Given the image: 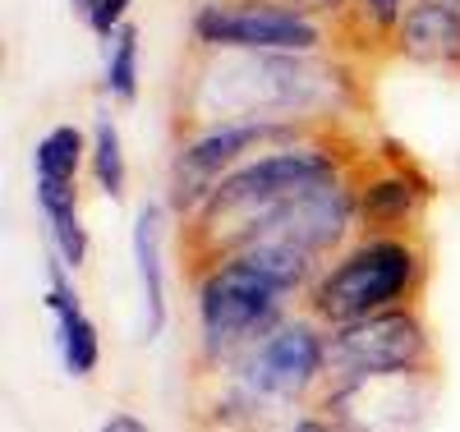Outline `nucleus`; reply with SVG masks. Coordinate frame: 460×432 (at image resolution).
I'll return each mask as SVG.
<instances>
[{"instance_id": "nucleus-1", "label": "nucleus", "mask_w": 460, "mask_h": 432, "mask_svg": "<svg viewBox=\"0 0 460 432\" xmlns=\"http://www.w3.org/2000/svg\"><path fill=\"white\" fill-rule=\"evenodd\" d=\"M332 180H341V162L318 143H281V147L249 156L244 166H235L217 184L203 212L180 225L189 253H194L189 271L235 253L277 212H286L295 198H304V193H314Z\"/></svg>"}, {"instance_id": "nucleus-2", "label": "nucleus", "mask_w": 460, "mask_h": 432, "mask_svg": "<svg viewBox=\"0 0 460 432\" xmlns=\"http://www.w3.org/2000/svg\"><path fill=\"white\" fill-rule=\"evenodd\" d=\"M345 101V78L314 51H221L199 74V110L217 120L295 125Z\"/></svg>"}, {"instance_id": "nucleus-3", "label": "nucleus", "mask_w": 460, "mask_h": 432, "mask_svg": "<svg viewBox=\"0 0 460 432\" xmlns=\"http://www.w3.org/2000/svg\"><path fill=\"white\" fill-rule=\"evenodd\" d=\"M429 281V262L414 240L405 234H359V240L336 253L318 281L304 295V313L323 327L341 331L368 322L377 313L410 308Z\"/></svg>"}, {"instance_id": "nucleus-4", "label": "nucleus", "mask_w": 460, "mask_h": 432, "mask_svg": "<svg viewBox=\"0 0 460 432\" xmlns=\"http://www.w3.org/2000/svg\"><path fill=\"white\" fill-rule=\"evenodd\" d=\"M189 299H194L199 359L208 373H226L295 313V295H286L267 271H258L240 253L189 271Z\"/></svg>"}, {"instance_id": "nucleus-5", "label": "nucleus", "mask_w": 460, "mask_h": 432, "mask_svg": "<svg viewBox=\"0 0 460 432\" xmlns=\"http://www.w3.org/2000/svg\"><path fill=\"white\" fill-rule=\"evenodd\" d=\"M226 377H235L253 396H262L267 405L286 414H304L327 391V331L309 313H290L249 355L230 364Z\"/></svg>"}, {"instance_id": "nucleus-6", "label": "nucleus", "mask_w": 460, "mask_h": 432, "mask_svg": "<svg viewBox=\"0 0 460 432\" xmlns=\"http://www.w3.org/2000/svg\"><path fill=\"white\" fill-rule=\"evenodd\" d=\"M281 143H295V125H258V120H217V125H203L194 129L175 162H171V184H166V207L171 216L184 225L203 212V203L217 193V184L244 166L249 156L267 152V147H281Z\"/></svg>"}, {"instance_id": "nucleus-7", "label": "nucleus", "mask_w": 460, "mask_h": 432, "mask_svg": "<svg viewBox=\"0 0 460 432\" xmlns=\"http://www.w3.org/2000/svg\"><path fill=\"white\" fill-rule=\"evenodd\" d=\"M429 368H433V336L414 304L327 331V386L382 373H429Z\"/></svg>"}, {"instance_id": "nucleus-8", "label": "nucleus", "mask_w": 460, "mask_h": 432, "mask_svg": "<svg viewBox=\"0 0 460 432\" xmlns=\"http://www.w3.org/2000/svg\"><path fill=\"white\" fill-rule=\"evenodd\" d=\"M438 401V373H382L332 382L318 410L336 423V432H424Z\"/></svg>"}, {"instance_id": "nucleus-9", "label": "nucleus", "mask_w": 460, "mask_h": 432, "mask_svg": "<svg viewBox=\"0 0 460 432\" xmlns=\"http://www.w3.org/2000/svg\"><path fill=\"white\" fill-rule=\"evenodd\" d=\"M194 37L217 51H318L323 28L272 0H217L194 14Z\"/></svg>"}, {"instance_id": "nucleus-10", "label": "nucleus", "mask_w": 460, "mask_h": 432, "mask_svg": "<svg viewBox=\"0 0 460 432\" xmlns=\"http://www.w3.org/2000/svg\"><path fill=\"white\" fill-rule=\"evenodd\" d=\"M47 318H51V345H56V364L69 382H88L102 368V331L93 322V313L74 286V271L47 253Z\"/></svg>"}, {"instance_id": "nucleus-11", "label": "nucleus", "mask_w": 460, "mask_h": 432, "mask_svg": "<svg viewBox=\"0 0 460 432\" xmlns=\"http://www.w3.org/2000/svg\"><path fill=\"white\" fill-rule=\"evenodd\" d=\"M129 262L138 281V336L157 340L166 331V212L162 203H143L129 221Z\"/></svg>"}, {"instance_id": "nucleus-12", "label": "nucleus", "mask_w": 460, "mask_h": 432, "mask_svg": "<svg viewBox=\"0 0 460 432\" xmlns=\"http://www.w3.org/2000/svg\"><path fill=\"white\" fill-rule=\"evenodd\" d=\"M32 198L37 216L47 225V253L60 258L69 271H79L88 262V225L79 216V184L65 180H32Z\"/></svg>"}, {"instance_id": "nucleus-13", "label": "nucleus", "mask_w": 460, "mask_h": 432, "mask_svg": "<svg viewBox=\"0 0 460 432\" xmlns=\"http://www.w3.org/2000/svg\"><path fill=\"white\" fill-rule=\"evenodd\" d=\"M401 51L419 65H460V19L451 10H438V5H414L405 10L401 28Z\"/></svg>"}, {"instance_id": "nucleus-14", "label": "nucleus", "mask_w": 460, "mask_h": 432, "mask_svg": "<svg viewBox=\"0 0 460 432\" xmlns=\"http://www.w3.org/2000/svg\"><path fill=\"white\" fill-rule=\"evenodd\" d=\"M355 207L364 234H401V225L419 212V189L405 175H377L364 189H355Z\"/></svg>"}, {"instance_id": "nucleus-15", "label": "nucleus", "mask_w": 460, "mask_h": 432, "mask_svg": "<svg viewBox=\"0 0 460 432\" xmlns=\"http://www.w3.org/2000/svg\"><path fill=\"white\" fill-rule=\"evenodd\" d=\"M88 171H93V184L106 193L111 203L125 198V180H129V162H125V143H120V129L115 120L102 110L93 120V138H88Z\"/></svg>"}, {"instance_id": "nucleus-16", "label": "nucleus", "mask_w": 460, "mask_h": 432, "mask_svg": "<svg viewBox=\"0 0 460 432\" xmlns=\"http://www.w3.org/2000/svg\"><path fill=\"white\" fill-rule=\"evenodd\" d=\"M88 162V138L79 125H56L32 147V180H65L79 184V171Z\"/></svg>"}, {"instance_id": "nucleus-17", "label": "nucleus", "mask_w": 460, "mask_h": 432, "mask_svg": "<svg viewBox=\"0 0 460 432\" xmlns=\"http://www.w3.org/2000/svg\"><path fill=\"white\" fill-rule=\"evenodd\" d=\"M106 93L111 101L129 106L138 97V28L125 23L120 32H115V42H106Z\"/></svg>"}, {"instance_id": "nucleus-18", "label": "nucleus", "mask_w": 460, "mask_h": 432, "mask_svg": "<svg viewBox=\"0 0 460 432\" xmlns=\"http://www.w3.org/2000/svg\"><path fill=\"white\" fill-rule=\"evenodd\" d=\"M134 0H102V5L88 14V28L93 37H102V42H115V32L125 28V14H129Z\"/></svg>"}, {"instance_id": "nucleus-19", "label": "nucleus", "mask_w": 460, "mask_h": 432, "mask_svg": "<svg viewBox=\"0 0 460 432\" xmlns=\"http://www.w3.org/2000/svg\"><path fill=\"white\" fill-rule=\"evenodd\" d=\"M97 432H157L143 414H134V410H111L102 423H97Z\"/></svg>"}, {"instance_id": "nucleus-20", "label": "nucleus", "mask_w": 460, "mask_h": 432, "mask_svg": "<svg viewBox=\"0 0 460 432\" xmlns=\"http://www.w3.org/2000/svg\"><path fill=\"white\" fill-rule=\"evenodd\" d=\"M364 10H368V19L382 28V32H392V28H401V19H405V10H401V0H364Z\"/></svg>"}, {"instance_id": "nucleus-21", "label": "nucleus", "mask_w": 460, "mask_h": 432, "mask_svg": "<svg viewBox=\"0 0 460 432\" xmlns=\"http://www.w3.org/2000/svg\"><path fill=\"white\" fill-rule=\"evenodd\" d=\"M277 432H336V423L323 414V410H304V414H295V419H286Z\"/></svg>"}, {"instance_id": "nucleus-22", "label": "nucleus", "mask_w": 460, "mask_h": 432, "mask_svg": "<svg viewBox=\"0 0 460 432\" xmlns=\"http://www.w3.org/2000/svg\"><path fill=\"white\" fill-rule=\"evenodd\" d=\"M97 5H102V0H69V10H74V14H79L84 23H88V14H93Z\"/></svg>"}, {"instance_id": "nucleus-23", "label": "nucleus", "mask_w": 460, "mask_h": 432, "mask_svg": "<svg viewBox=\"0 0 460 432\" xmlns=\"http://www.w3.org/2000/svg\"><path fill=\"white\" fill-rule=\"evenodd\" d=\"M419 5H438V10H451L460 19V0H419Z\"/></svg>"}, {"instance_id": "nucleus-24", "label": "nucleus", "mask_w": 460, "mask_h": 432, "mask_svg": "<svg viewBox=\"0 0 460 432\" xmlns=\"http://www.w3.org/2000/svg\"><path fill=\"white\" fill-rule=\"evenodd\" d=\"M272 5H290V10H299V5H336V0H272Z\"/></svg>"}]
</instances>
